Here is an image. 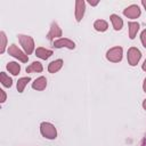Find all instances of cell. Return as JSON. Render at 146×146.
Instances as JSON below:
<instances>
[{
	"mask_svg": "<svg viewBox=\"0 0 146 146\" xmlns=\"http://www.w3.org/2000/svg\"><path fill=\"white\" fill-rule=\"evenodd\" d=\"M40 132L47 139H55L57 137V130L55 125L49 122H42L40 124Z\"/></svg>",
	"mask_w": 146,
	"mask_h": 146,
	"instance_id": "1",
	"label": "cell"
},
{
	"mask_svg": "<svg viewBox=\"0 0 146 146\" xmlns=\"http://www.w3.org/2000/svg\"><path fill=\"white\" fill-rule=\"evenodd\" d=\"M18 40L25 51L26 55H31L34 50V41L31 36L29 35H24V34H18Z\"/></svg>",
	"mask_w": 146,
	"mask_h": 146,
	"instance_id": "2",
	"label": "cell"
},
{
	"mask_svg": "<svg viewBox=\"0 0 146 146\" xmlns=\"http://www.w3.org/2000/svg\"><path fill=\"white\" fill-rule=\"evenodd\" d=\"M122 55H123V49L122 47H113L111 49L107 50L106 52V58L107 60L110 62H113V63H119L122 60Z\"/></svg>",
	"mask_w": 146,
	"mask_h": 146,
	"instance_id": "3",
	"label": "cell"
},
{
	"mask_svg": "<svg viewBox=\"0 0 146 146\" xmlns=\"http://www.w3.org/2000/svg\"><path fill=\"white\" fill-rule=\"evenodd\" d=\"M8 54L15 58H17L18 60H21L22 63H26L29 60V57L27 55L25 54V51H22L16 44H10L9 48H8Z\"/></svg>",
	"mask_w": 146,
	"mask_h": 146,
	"instance_id": "4",
	"label": "cell"
},
{
	"mask_svg": "<svg viewBox=\"0 0 146 146\" xmlns=\"http://www.w3.org/2000/svg\"><path fill=\"white\" fill-rule=\"evenodd\" d=\"M127 58H128L129 65L136 66V65L138 64V62L140 60V58H141V52H140V50L137 49L136 47H131V48L128 49Z\"/></svg>",
	"mask_w": 146,
	"mask_h": 146,
	"instance_id": "5",
	"label": "cell"
},
{
	"mask_svg": "<svg viewBox=\"0 0 146 146\" xmlns=\"http://www.w3.org/2000/svg\"><path fill=\"white\" fill-rule=\"evenodd\" d=\"M54 47L55 48H68V49H74L75 48V43L66 38H60L58 40L54 41Z\"/></svg>",
	"mask_w": 146,
	"mask_h": 146,
	"instance_id": "6",
	"label": "cell"
},
{
	"mask_svg": "<svg viewBox=\"0 0 146 146\" xmlns=\"http://www.w3.org/2000/svg\"><path fill=\"white\" fill-rule=\"evenodd\" d=\"M123 15L128 18H137L140 16V9L137 5H131L123 10Z\"/></svg>",
	"mask_w": 146,
	"mask_h": 146,
	"instance_id": "7",
	"label": "cell"
},
{
	"mask_svg": "<svg viewBox=\"0 0 146 146\" xmlns=\"http://www.w3.org/2000/svg\"><path fill=\"white\" fill-rule=\"evenodd\" d=\"M58 36H62V30H60V27L58 26V24L56 22H52L51 25H50V30L47 34V39L49 41H51V40H54L55 38H58Z\"/></svg>",
	"mask_w": 146,
	"mask_h": 146,
	"instance_id": "8",
	"label": "cell"
},
{
	"mask_svg": "<svg viewBox=\"0 0 146 146\" xmlns=\"http://www.w3.org/2000/svg\"><path fill=\"white\" fill-rule=\"evenodd\" d=\"M84 9H86V3L83 0H76L75 1V19L76 22H81L84 15Z\"/></svg>",
	"mask_w": 146,
	"mask_h": 146,
	"instance_id": "9",
	"label": "cell"
},
{
	"mask_svg": "<svg viewBox=\"0 0 146 146\" xmlns=\"http://www.w3.org/2000/svg\"><path fill=\"white\" fill-rule=\"evenodd\" d=\"M47 87V79L44 76H39L38 79H35L33 82H32V88L34 90H44Z\"/></svg>",
	"mask_w": 146,
	"mask_h": 146,
	"instance_id": "10",
	"label": "cell"
},
{
	"mask_svg": "<svg viewBox=\"0 0 146 146\" xmlns=\"http://www.w3.org/2000/svg\"><path fill=\"white\" fill-rule=\"evenodd\" d=\"M110 18H111V22H112V25H113L114 30H115V31H120V30L122 29V26H123V21H122V18H121L119 15H115V14H112V15L110 16Z\"/></svg>",
	"mask_w": 146,
	"mask_h": 146,
	"instance_id": "11",
	"label": "cell"
},
{
	"mask_svg": "<svg viewBox=\"0 0 146 146\" xmlns=\"http://www.w3.org/2000/svg\"><path fill=\"white\" fill-rule=\"evenodd\" d=\"M35 55H36L39 58H41V59H48V58L52 55V51L49 50V49L39 47V48H36V50H35Z\"/></svg>",
	"mask_w": 146,
	"mask_h": 146,
	"instance_id": "12",
	"label": "cell"
},
{
	"mask_svg": "<svg viewBox=\"0 0 146 146\" xmlns=\"http://www.w3.org/2000/svg\"><path fill=\"white\" fill-rule=\"evenodd\" d=\"M62 66H63V60L62 59H56V60H52L48 65V71L50 73H56L62 68Z\"/></svg>",
	"mask_w": 146,
	"mask_h": 146,
	"instance_id": "13",
	"label": "cell"
},
{
	"mask_svg": "<svg viewBox=\"0 0 146 146\" xmlns=\"http://www.w3.org/2000/svg\"><path fill=\"white\" fill-rule=\"evenodd\" d=\"M128 27H129V38L135 39V36H136V34L139 30V24L137 22H129Z\"/></svg>",
	"mask_w": 146,
	"mask_h": 146,
	"instance_id": "14",
	"label": "cell"
},
{
	"mask_svg": "<svg viewBox=\"0 0 146 146\" xmlns=\"http://www.w3.org/2000/svg\"><path fill=\"white\" fill-rule=\"evenodd\" d=\"M94 27H95V30L98 31V32H105V31L107 30V27H108V24H107V22L104 21V19H97V21L94 23Z\"/></svg>",
	"mask_w": 146,
	"mask_h": 146,
	"instance_id": "15",
	"label": "cell"
},
{
	"mask_svg": "<svg viewBox=\"0 0 146 146\" xmlns=\"http://www.w3.org/2000/svg\"><path fill=\"white\" fill-rule=\"evenodd\" d=\"M6 67H7V70H8L13 75H17V74L19 73V71H21V65H19L18 63H16V62H9Z\"/></svg>",
	"mask_w": 146,
	"mask_h": 146,
	"instance_id": "16",
	"label": "cell"
},
{
	"mask_svg": "<svg viewBox=\"0 0 146 146\" xmlns=\"http://www.w3.org/2000/svg\"><path fill=\"white\" fill-rule=\"evenodd\" d=\"M0 82H1V84H2L3 87H6V88H10V87L13 86V80H11V78H9L5 72H1V73H0Z\"/></svg>",
	"mask_w": 146,
	"mask_h": 146,
	"instance_id": "17",
	"label": "cell"
},
{
	"mask_svg": "<svg viewBox=\"0 0 146 146\" xmlns=\"http://www.w3.org/2000/svg\"><path fill=\"white\" fill-rule=\"evenodd\" d=\"M43 67L41 65V63L39 62H33L32 64H30L27 67H26V72L27 73H32V72H42Z\"/></svg>",
	"mask_w": 146,
	"mask_h": 146,
	"instance_id": "18",
	"label": "cell"
},
{
	"mask_svg": "<svg viewBox=\"0 0 146 146\" xmlns=\"http://www.w3.org/2000/svg\"><path fill=\"white\" fill-rule=\"evenodd\" d=\"M30 81H31L30 76H25V78L18 79V81H17V90H18V92H23L24 88L26 87L27 82H30Z\"/></svg>",
	"mask_w": 146,
	"mask_h": 146,
	"instance_id": "19",
	"label": "cell"
},
{
	"mask_svg": "<svg viewBox=\"0 0 146 146\" xmlns=\"http://www.w3.org/2000/svg\"><path fill=\"white\" fill-rule=\"evenodd\" d=\"M0 54H3L5 50H6V46H7V38H6V34L3 31L0 32Z\"/></svg>",
	"mask_w": 146,
	"mask_h": 146,
	"instance_id": "20",
	"label": "cell"
},
{
	"mask_svg": "<svg viewBox=\"0 0 146 146\" xmlns=\"http://www.w3.org/2000/svg\"><path fill=\"white\" fill-rule=\"evenodd\" d=\"M140 40H141L143 46L146 48V30H144V31L141 32V34H140Z\"/></svg>",
	"mask_w": 146,
	"mask_h": 146,
	"instance_id": "21",
	"label": "cell"
},
{
	"mask_svg": "<svg viewBox=\"0 0 146 146\" xmlns=\"http://www.w3.org/2000/svg\"><path fill=\"white\" fill-rule=\"evenodd\" d=\"M0 95H1V99H0V102L1 103H5V100H6V92L3 91V90H0Z\"/></svg>",
	"mask_w": 146,
	"mask_h": 146,
	"instance_id": "22",
	"label": "cell"
},
{
	"mask_svg": "<svg viewBox=\"0 0 146 146\" xmlns=\"http://www.w3.org/2000/svg\"><path fill=\"white\" fill-rule=\"evenodd\" d=\"M139 146H146V135L144 136V138L141 139V141H140V145Z\"/></svg>",
	"mask_w": 146,
	"mask_h": 146,
	"instance_id": "23",
	"label": "cell"
},
{
	"mask_svg": "<svg viewBox=\"0 0 146 146\" xmlns=\"http://www.w3.org/2000/svg\"><path fill=\"white\" fill-rule=\"evenodd\" d=\"M89 5L90 6H97L98 5V1H89Z\"/></svg>",
	"mask_w": 146,
	"mask_h": 146,
	"instance_id": "24",
	"label": "cell"
},
{
	"mask_svg": "<svg viewBox=\"0 0 146 146\" xmlns=\"http://www.w3.org/2000/svg\"><path fill=\"white\" fill-rule=\"evenodd\" d=\"M141 68H143V71H145V72H146V59L144 60V63H143V66H141Z\"/></svg>",
	"mask_w": 146,
	"mask_h": 146,
	"instance_id": "25",
	"label": "cell"
},
{
	"mask_svg": "<svg viewBox=\"0 0 146 146\" xmlns=\"http://www.w3.org/2000/svg\"><path fill=\"white\" fill-rule=\"evenodd\" d=\"M143 90L146 92V79L144 80V83H143Z\"/></svg>",
	"mask_w": 146,
	"mask_h": 146,
	"instance_id": "26",
	"label": "cell"
},
{
	"mask_svg": "<svg viewBox=\"0 0 146 146\" xmlns=\"http://www.w3.org/2000/svg\"><path fill=\"white\" fill-rule=\"evenodd\" d=\"M141 5L144 6V8L146 9V0H141Z\"/></svg>",
	"mask_w": 146,
	"mask_h": 146,
	"instance_id": "27",
	"label": "cell"
},
{
	"mask_svg": "<svg viewBox=\"0 0 146 146\" xmlns=\"http://www.w3.org/2000/svg\"><path fill=\"white\" fill-rule=\"evenodd\" d=\"M143 108H144V110H146V99L143 102Z\"/></svg>",
	"mask_w": 146,
	"mask_h": 146,
	"instance_id": "28",
	"label": "cell"
}]
</instances>
